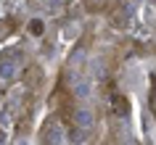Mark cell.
I'll return each instance as SVG.
<instances>
[{
    "mask_svg": "<svg viewBox=\"0 0 156 145\" xmlns=\"http://www.w3.org/2000/svg\"><path fill=\"white\" fill-rule=\"evenodd\" d=\"M42 140H45V143H64L66 140L64 127H61L58 121H50L48 127H45V132H42Z\"/></svg>",
    "mask_w": 156,
    "mask_h": 145,
    "instance_id": "6da1fadb",
    "label": "cell"
},
{
    "mask_svg": "<svg viewBox=\"0 0 156 145\" xmlns=\"http://www.w3.org/2000/svg\"><path fill=\"white\" fill-rule=\"evenodd\" d=\"M93 111L90 108H77L74 111V127H80V129H93Z\"/></svg>",
    "mask_w": 156,
    "mask_h": 145,
    "instance_id": "7a4b0ae2",
    "label": "cell"
},
{
    "mask_svg": "<svg viewBox=\"0 0 156 145\" xmlns=\"http://www.w3.org/2000/svg\"><path fill=\"white\" fill-rule=\"evenodd\" d=\"M72 90L77 98H90L93 95V82L87 79V77H77V79L72 82Z\"/></svg>",
    "mask_w": 156,
    "mask_h": 145,
    "instance_id": "3957f363",
    "label": "cell"
},
{
    "mask_svg": "<svg viewBox=\"0 0 156 145\" xmlns=\"http://www.w3.org/2000/svg\"><path fill=\"white\" fill-rule=\"evenodd\" d=\"M19 71V58H3L0 61V79H13Z\"/></svg>",
    "mask_w": 156,
    "mask_h": 145,
    "instance_id": "277c9868",
    "label": "cell"
},
{
    "mask_svg": "<svg viewBox=\"0 0 156 145\" xmlns=\"http://www.w3.org/2000/svg\"><path fill=\"white\" fill-rule=\"evenodd\" d=\"M42 29H45L42 19H32V21H29V32L32 34H42Z\"/></svg>",
    "mask_w": 156,
    "mask_h": 145,
    "instance_id": "5b68a950",
    "label": "cell"
}]
</instances>
